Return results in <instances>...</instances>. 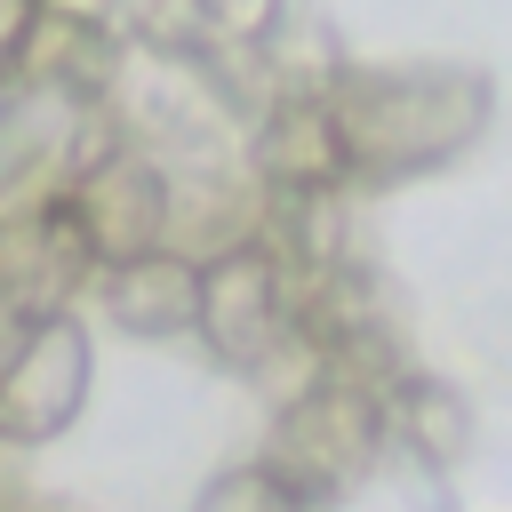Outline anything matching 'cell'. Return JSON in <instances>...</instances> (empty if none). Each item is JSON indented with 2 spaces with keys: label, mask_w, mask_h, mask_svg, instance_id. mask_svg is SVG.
Returning <instances> with one entry per match:
<instances>
[{
  "label": "cell",
  "mask_w": 512,
  "mask_h": 512,
  "mask_svg": "<svg viewBox=\"0 0 512 512\" xmlns=\"http://www.w3.org/2000/svg\"><path fill=\"white\" fill-rule=\"evenodd\" d=\"M328 120H336V152H344V184L352 176H408V168H440L448 152H464L488 120V80L456 72V64H408V72H344L320 88Z\"/></svg>",
  "instance_id": "6da1fadb"
},
{
  "label": "cell",
  "mask_w": 512,
  "mask_h": 512,
  "mask_svg": "<svg viewBox=\"0 0 512 512\" xmlns=\"http://www.w3.org/2000/svg\"><path fill=\"white\" fill-rule=\"evenodd\" d=\"M384 432H392L384 392H376V384H352V376H336V368H320L304 392L280 400L272 448H264L256 464L280 472L304 512H320L328 496H344V488H360V480L376 472Z\"/></svg>",
  "instance_id": "7a4b0ae2"
},
{
  "label": "cell",
  "mask_w": 512,
  "mask_h": 512,
  "mask_svg": "<svg viewBox=\"0 0 512 512\" xmlns=\"http://www.w3.org/2000/svg\"><path fill=\"white\" fill-rule=\"evenodd\" d=\"M192 328L208 336V352L240 376H272L288 352L312 360L296 344V304H288V264L280 248L256 232V240H232L216 256H200V312ZM320 368V360H312Z\"/></svg>",
  "instance_id": "3957f363"
},
{
  "label": "cell",
  "mask_w": 512,
  "mask_h": 512,
  "mask_svg": "<svg viewBox=\"0 0 512 512\" xmlns=\"http://www.w3.org/2000/svg\"><path fill=\"white\" fill-rule=\"evenodd\" d=\"M64 200H72L80 240H88V256H96L104 272L168 248V224H176V176H168L160 160H144L136 144L88 152V160L64 176Z\"/></svg>",
  "instance_id": "277c9868"
},
{
  "label": "cell",
  "mask_w": 512,
  "mask_h": 512,
  "mask_svg": "<svg viewBox=\"0 0 512 512\" xmlns=\"http://www.w3.org/2000/svg\"><path fill=\"white\" fill-rule=\"evenodd\" d=\"M88 408V328L72 312L24 320L0 352V440L40 448Z\"/></svg>",
  "instance_id": "5b68a950"
},
{
  "label": "cell",
  "mask_w": 512,
  "mask_h": 512,
  "mask_svg": "<svg viewBox=\"0 0 512 512\" xmlns=\"http://www.w3.org/2000/svg\"><path fill=\"white\" fill-rule=\"evenodd\" d=\"M96 272L88 240H80V216L56 192L40 200H0V312L8 320H48V312H72V288Z\"/></svg>",
  "instance_id": "8992f818"
},
{
  "label": "cell",
  "mask_w": 512,
  "mask_h": 512,
  "mask_svg": "<svg viewBox=\"0 0 512 512\" xmlns=\"http://www.w3.org/2000/svg\"><path fill=\"white\" fill-rule=\"evenodd\" d=\"M256 176L288 200H328L344 192V152H336V120L320 104V88H296L264 112L256 128Z\"/></svg>",
  "instance_id": "52a82bcc"
},
{
  "label": "cell",
  "mask_w": 512,
  "mask_h": 512,
  "mask_svg": "<svg viewBox=\"0 0 512 512\" xmlns=\"http://www.w3.org/2000/svg\"><path fill=\"white\" fill-rule=\"evenodd\" d=\"M112 72H120V56H112V32H104L96 16L40 8L32 40H24V72H16V80H32V88H40V96H56V104H88V96H104V88H112Z\"/></svg>",
  "instance_id": "ba28073f"
},
{
  "label": "cell",
  "mask_w": 512,
  "mask_h": 512,
  "mask_svg": "<svg viewBox=\"0 0 512 512\" xmlns=\"http://www.w3.org/2000/svg\"><path fill=\"white\" fill-rule=\"evenodd\" d=\"M192 312H200V264L176 248L104 272V320H120L128 336H184Z\"/></svg>",
  "instance_id": "9c48e42d"
},
{
  "label": "cell",
  "mask_w": 512,
  "mask_h": 512,
  "mask_svg": "<svg viewBox=\"0 0 512 512\" xmlns=\"http://www.w3.org/2000/svg\"><path fill=\"white\" fill-rule=\"evenodd\" d=\"M392 400H400V424L416 432L424 456H456L464 448V400L432 376H392Z\"/></svg>",
  "instance_id": "30bf717a"
},
{
  "label": "cell",
  "mask_w": 512,
  "mask_h": 512,
  "mask_svg": "<svg viewBox=\"0 0 512 512\" xmlns=\"http://www.w3.org/2000/svg\"><path fill=\"white\" fill-rule=\"evenodd\" d=\"M192 512H304V504H296V488H288L280 472H264V464H240V472L208 480Z\"/></svg>",
  "instance_id": "8fae6325"
},
{
  "label": "cell",
  "mask_w": 512,
  "mask_h": 512,
  "mask_svg": "<svg viewBox=\"0 0 512 512\" xmlns=\"http://www.w3.org/2000/svg\"><path fill=\"white\" fill-rule=\"evenodd\" d=\"M40 8H48V0H0V88L24 72V40H32Z\"/></svg>",
  "instance_id": "7c38bea8"
}]
</instances>
